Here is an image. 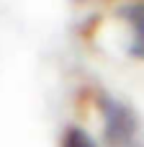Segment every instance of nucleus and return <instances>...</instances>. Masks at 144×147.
I'll list each match as a JSON object with an SVG mask.
<instances>
[{
    "label": "nucleus",
    "mask_w": 144,
    "mask_h": 147,
    "mask_svg": "<svg viewBox=\"0 0 144 147\" xmlns=\"http://www.w3.org/2000/svg\"><path fill=\"white\" fill-rule=\"evenodd\" d=\"M103 114V140L108 147H134L139 134V119L134 109L119 98L100 96L98 98Z\"/></svg>",
    "instance_id": "obj_1"
},
{
    "label": "nucleus",
    "mask_w": 144,
    "mask_h": 147,
    "mask_svg": "<svg viewBox=\"0 0 144 147\" xmlns=\"http://www.w3.org/2000/svg\"><path fill=\"white\" fill-rule=\"evenodd\" d=\"M119 16L124 18V23L131 28V44H129V54L144 59V3H131L124 5L119 10Z\"/></svg>",
    "instance_id": "obj_2"
},
{
    "label": "nucleus",
    "mask_w": 144,
    "mask_h": 147,
    "mask_svg": "<svg viewBox=\"0 0 144 147\" xmlns=\"http://www.w3.org/2000/svg\"><path fill=\"white\" fill-rule=\"evenodd\" d=\"M59 147H98V145H95V140H93L85 129H80V127H67L64 134H62Z\"/></svg>",
    "instance_id": "obj_3"
},
{
    "label": "nucleus",
    "mask_w": 144,
    "mask_h": 147,
    "mask_svg": "<svg viewBox=\"0 0 144 147\" xmlns=\"http://www.w3.org/2000/svg\"><path fill=\"white\" fill-rule=\"evenodd\" d=\"M134 147H144V145H142V142H137V145H134Z\"/></svg>",
    "instance_id": "obj_4"
}]
</instances>
